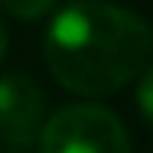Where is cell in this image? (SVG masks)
<instances>
[{"mask_svg": "<svg viewBox=\"0 0 153 153\" xmlns=\"http://www.w3.org/2000/svg\"><path fill=\"white\" fill-rule=\"evenodd\" d=\"M153 56V28L109 0H72L44 34V59L66 91L106 97L137 81Z\"/></svg>", "mask_w": 153, "mask_h": 153, "instance_id": "1", "label": "cell"}, {"mask_svg": "<svg viewBox=\"0 0 153 153\" xmlns=\"http://www.w3.org/2000/svg\"><path fill=\"white\" fill-rule=\"evenodd\" d=\"M38 153H131V137L113 109L72 103L44 122Z\"/></svg>", "mask_w": 153, "mask_h": 153, "instance_id": "2", "label": "cell"}, {"mask_svg": "<svg viewBox=\"0 0 153 153\" xmlns=\"http://www.w3.org/2000/svg\"><path fill=\"white\" fill-rule=\"evenodd\" d=\"M44 128V91L25 75H0V144L13 153L38 147Z\"/></svg>", "mask_w": 153, "mask_h": 153, "instance_id": "3", "label": "cell"}, {"mask_svg": "<svg viewBox=\"0 0 153 153\" xmlns=\"http://www.w3.org/2000/svg\"><path fill=\"white\" fill-rule=\"evenodd\" d=\"M10 16L16 19H25V22H34V19H44L47 13L56 6V0H0Z\"/></svg>", "mask_w": 153, "mask_h": 153, "instance_id": "4", "label": "cell"}, {"mask_svg": "<svg viewBox=\"0 0 153 153\" xmlns=\"http://www.w3.org/2000/svg\"><path fill=\"white\" fill-rule=\"evenodd\" d=\"M137 109L153 128V66H147V72L137 78Z\"/></svg>", "mask_w": 153, "mask_h": 153, "instance_id": "5", "label": "cell"}, {"mask_svg": "<svg viewBox=\"0 0 153 153\" xmlns=\"http://www.w3.org/2000/svg\"><path fill=\"white\" fill-rule=\"evenodd\" d=\"M6 44H10V38H6V28H3V22H0V59H3V53H6Z\"/></svg>", "mask_w": 153, "mask_h": 153, "instance_id": "6", "label": "cell"}]
</instances>
